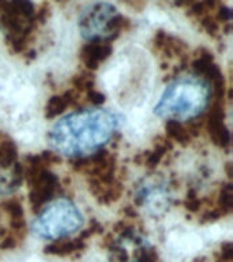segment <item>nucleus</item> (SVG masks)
Masks as SVG:
<instances>
[{
    "instance_id": "14",
    "label": "nucleus",
    "mask_w": 233,
    "mask_h": 262,
    "mask_svg": "<svg viewBox=\"0 0 233 262\" xmlns=\"http://www.w3.org/2000/svg\"><path fill=\"white\" fill-rule=\"evenodd\" d=\"M172 149V142L169 139L159 138L158 142L155 143L154 146L146 150L142 155V159H141V164L145 165L146 168H155L161 161L164 160V157L167 156V153Z\"/></svg>"
},
{
    "instance_id": "9",
    "label": "nucleus",
    "mask_w": 233,
    "mask_h": 262,
    "mask_svg": "<svg viewBox=\"0 0 233 262\" xmlns=\"http://www.w3.org/2000/svg\"><path fill=\"white\" fill-rule=\"evenodd\" d=\"M87 184L90 192L102 205L113 204L123 192L122 183L114 178V173L100 176L96 179H87Z\"/></svg>"
},
{
    "instance_id": "2",
    "label": "nucleus",
    "mask_w": 233,
    "mask_h": 262,
    "mask_svg": "<svg viewBox=\"0 0 233 262\" xmlns=\"http://www.w3.org/2000/svg\"><path fill=\"white\" fill-rule=\"evenodd\" d=\"M212 100L210 86L199 77L187 75L175 79L167 86L154 106L158 118L175 122L196 120L207 110Z\"/></svg>"
},
{
    "instance_id": "8",
    "label": "nucleus",
    "mask_w": 233,
    "mask_h": 262,
    "mask_svg": "<svg viewBox=\"0 0 233 262\" xmlns=\"http://www.w3.org/2000/svg\"><path fill=\"white\" fill-rule=\"evenodd\" d=\"M203 126L216 146L225 149L230 145V134H229L228 127L225 124L224 104L222 102L216 101L213 108L210 106L208 114L204 118Z\"/></svg>"
},
{
    "instance_id": "3",
    "label": "nucleus",
    "mask_w": 233,
    "mask_h": 262,
    "mask_svg": "<svg viewBox=\"0 0 233 262\" xmlns=\"http://www.w3.org/2000/svg\"><path fill=\"white\" fill-rule=\"evenodd\" d=\"M83 227V214L73 201H51L32 225L34 235L44 241H60L73 236Z\"/></svg>"
},
{
    "instance_id": "4",
    "label": "nucleus",
    "mask_w": 233,
    "mask_h": 262,
    "mask_svg": "<svg viewBox=\"0 0 233 262\" xmlns=\"http://www.w3.org/2000/svg\"><path fill=\"white\" fill-rule=\"evenodd\" d=\"M126 19L118 8L106 2H97L81 12L78 28L87 41H108L122 32Z\"/></svg>"
},
{
    "instance_id": "12",
    "label": "nucleus",
    "mask_w": 233,
    "mask_h": 262,
    "mask_svg": "<svg viewBox=\"0 0 233 262\" xmlns=\"http://www.w3.org/2000/svg\"><path fill=\"white\" fill-rule=\"evenodd\" d=\"M167 137L169 141H175L181 145H188L196 135L199 134L200 127L196 123H191V126H187L185 123L175 122V120H167Z\"/></svg>"
},
{
    "instance_id": "11",
    "label": "nucleus",
    "mask_w": 233,
    "mask_h": 262,
    "mask_svg": "<svg viewBox=\"0 0 233 262\" xmlns=\"http://www.w3.org/2000/svg\"><path fill=\"white\" fill-rule=\"evenodd\" d=\"M78 97L79 96L73 89L67 90L64 93L52 96L45 104V118L53 119L63 115L68 108L77 105Z\"/></svg>"
},
{
    "instance_id": "13",
    "label": "nucleus",
    "mask_w": 233,
    "mask_h": 262,
    "mask_svg": "<svg viewBox=\"0 0 233 262\" xmlns=\"http://www.w3.org/2000/svg\"><path fill=\"white\" fill-rule=\"evenodd\" d=\"M86 242L83 237H64L60 241L52 242L51 245L45 247V253L52 254V255H59V257H68L75 253H79L82 250H85Z\"/></svg>"
},
{
    "instance_id": "6",
    "label": "nucleus",
    "mask_w": 233,
    "mask_h": 262,
    "mask_svg": "<svg viewBox=\"0 0 233 262\" xmlns=\"http://www.w3.org/2000/svg\"><path fill=\"white\" fill-rule=\"evenodd\" d=\"M71 167L77 172L86 175L87 179H96L100 176L114 173V157L108 150L94 151L83 157H75Z\"/></svg>"
},
{
    "instance_id": "7",
    "label": "nucleus",
    "mask_w": 233,
    "mask_h": 262,
    "mask_svg": "<svg viewBox=\"0 0 233 262\" xmlns=\"http://www.w3.org/2000/svg\"><path fill=\"white\" fill-rule=\"evenodd\" d=\"M138 201L149 212L159 214L169 209L172 202L171 191L161 180H145L138 190Z\"/></svg>"
},
{
    "instance_id": "15",
    "label": "nucleus",
    "mask_w": 233,
    "mask_h": 262,
    "mask_svg": "<svg viewBox=\"0 0 233 262\" xmlns=\"http://www.w3.org/2000/svg\"><path fill=\"white\" fill-rule=\"evenodd\" d=\"M18 149L12 139L7 135L0 134V168H11L16 164Z\"/></svg>"
},
{
    "instance_id": "1",
    "label": "nucleus",
    "mask_w": 233,
    "mask_h": 262,
    "mask_svg": "<svg viewBox=\"0 0 233 262\" xmlns=\"http://www.w3.org/2000/svg\"><path fill=\"white\" fill-rule=\"evenodd\" d=\"M118 116L104 108H90L65 115L49 133L56 155L83 157L102 149L118 130Z\"/></svg>"
},
{
    "instance_id": "5",
    "label": "nucleus",
    "mask_w": 233,
    "mask_h": 262,
    "mask_svg": "<svg viewBox=\"0 0 233 262\" xmlns=\"http://www.w3.org/2000/svg\"><path fill=\"white\" fill-rule=\"evenodd\" d=\"M29 184V202L33 210H40L49 204L59 188V179L51 169H42L26 178Z\"/></svg>"
},
{
    "instance_id": "10",
    "label": "nucleus",
    "mask_w": 233,
    "mask_h": 262,
    "mask_svg": "<svg viewBox=\"0 0 233 262\" xmlns=\"http://www.w3.org/2000/svg\"><path fill=\"white\" fill-rule=\"evenodd\" d=\"M112 55V45L108 41H89L81 51V60L89 71L97 70Z\"/></svg>"
}]
</instances>
